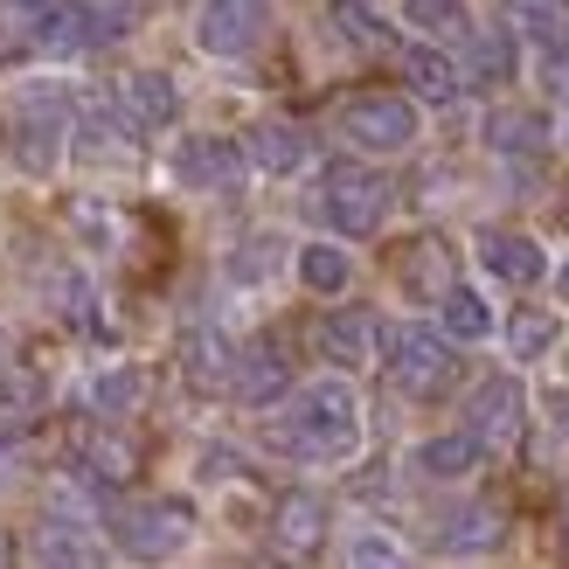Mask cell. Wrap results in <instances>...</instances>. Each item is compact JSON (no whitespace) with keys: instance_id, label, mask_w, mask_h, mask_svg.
Segmentation results:
<instances>
[{"instance_id":"obj_1","label":"cell","mask_w":569,"mask_h":569,"mask_svg":"<svg viewBox=\"0 0 569 569\" xmlns=\"http://www.w3.org/2000/svg\"><path fill=\"white\" fill-rule=\"evenodd\" d=\"M361 445V396L348 382H306L271 423V451L299 466H340Z\"/></svg>"},{"instance_id":"obj_22","label":"cell","mask_w":569,"mask_h":569,"mask_svg":"<svg viewBox=\"0 0 569 569\" xmlns=\"http://www.w3.org/2000/svg\"><path fill=\"white\" fill-rule=\"evenodd\" d=\"M181 368H188V382H194V389H230L237 348H230V340H222L216 327H188V340H181Z\"/></svg>"},{"instance_id":"obj_14","label":"cell","mask_w":569,"mask_h":569,"mask_svg":"<svg viewBox=\"0 0 569 569\" xmlns=\"http://www.w3.org/2000/svg\"><path fill=\"white\" fill-rule=\"evenodd\" d=\"M284 389H292V361H284V348L258 340V348H243V355H237V368H230V396H237V403L271 410Z\"/></svg>"},{"instance_id":"obj_21","label":"cell","mask_w":569,"mask_h":569,"mask_svg":"<svg viewBox=\"0 0 569 569\" xmlns=\"http://www.w3.org/2000/svg\"><path fill=\"white\" fill-rule=\"evenodd\" d=\"M487 147L507 153V160L542 153L549 147V119H542V111H528V104H500V111H487Z\"/></svg>"},{"instance_id":"obj_29","label":"cell","mask_w":569,"mask_h":569,"mask_svg":"<svg viewBox=\"0 0 569 569\" xmlns=\"http://www.w3.org/2000/svg\"><path fill=\"white\" fill-rule=\"evenodd\" d=\"M56 147H63V119H21L14 126V160L28 167V174H49Z\"/></svg>"},{"instance_id":"obj_31","label":"cell","mask_w":569,"mask_h":569,"mask_svg":"<svg viewBox=\"0 0 569 569\" xmlns=\"http://www.w3.org/2000/svg\"><path fill=\"white\" fill-rule=\"evenodd\" d=\"M556 340H562V320H556V312H515V327H507V348H515V361H542Z\"/></svg>"},{"instance_id":"obj_32","label":"cell","mask_w":569,"mask_h":569,"mask_svg":"<svg viewBox=\"0 0 569 569\" xmlns=\"http://www.w3.org/2000/svg\"><path fill=\"white\" fill-rule=\"evenodd\" d=\"M417 36H466V0H403Z\"/></svg>"},{"instance_id":"obj_39","label":"cell","mask_w":569,"mask_h":569,"mask_svg":"<svg viewBox=\"0 0 569 569\" xmlns=\"http://www.w3.org/2000/svg\"><path fill=\"white\" fill-rule=\"evenodd\" d=\"M556 139L569 147V98H562V111H556Z\"/></svg>"},{"instance_id":"obj_11","label":"cell","mask_w":569,"mask_h":569,"mask_svg":"<svg viewBox=\"0 0 569 569\" xmlns=\"http://www.w3.org/2000/svg\"><path fill=\"white\" fill-rule=\"evenodd\" d=\"M507 542V515L493 500H459L438 515V549L445 556H493Z\"/></svg>"},{"instance_id":"obj_34","label":"cell","mask_w":569,"mask_h":569,"mask_svg":"<svg viewBox=\"0 0 569 569\" xmlns=\"http://www.w3.org/2000/svg\"><path fill=\"white\" fill-rule=\"evenodd\" d=\"M49 299H56V312H63L70 327H83V312H91V278H83L77 264H70V271H56V284H49Z\"/></svg>"},{"instance_id":"obj_44","label":"cell","mask_w":569,"mask_h":569,"mask_svg":"<svg viewBox=\"0 0 569 569\" xmlns=\"http://www.w3.org/2000/svg\"><path fill=\"white\" fill-rule=\"evenodd\" d=\"M562 528H569V515H562Z\"/></svg>"},{"instance_id":"obj_9","label":"cell","mask_w":569,"mask_h":569,"mask_svg":"<svg viewBox=\"0 0 569 569\" xmlns=\"http://www.w3.org/2000/svg\"><path fill=\"white\" fill-rule=\"evenodd\" d=\"M271 549L278 556H320L327 549V500L320 493H306V487H292V493H278V507H271Z\"/></svg>"},{"instance_id":"obj_2","label":"cell","mask_w":569,"mask_h":569,"mask_svg":"<svg viewBox=\"0 0 569 569\" xmlns=\"http://www.w3.org/2000/svg\"><path fill=\"white\" fill-rule=\"evenodd\" d=\"M111 542H119L132 562H174L194 542V500L181 493H147V500H119L104 515Z\"/></svg>"},{"instance_id":"obj_40","label":"cell","mask_w":569,"mask_h":569,"mask_svg":"<svg viewBox=\"0 0 569 569\" xmlns=\"http://www.w3.org/2000/svg\"><path fill=\"white\" fill-rule=\"evenodd\" d=\"M8 8H28V14H42V8H49V0H8Z\"/></svg>"},{"instance_id":"obj_28","label":"cell","mask_w":569,"mask_h":569,"mask_svg":"<svg viewBox=\"0 0 569 569\" xmlns=\"http://www.w3.org/2000/svg\"><path fill=\"white\" fill-rule=\"evenodd\" d=\"M348 569H417V562L389 528H355L348 535Z\"/></svg>"},{"instance_id":"obj_27","label":"cell","mask_w":569,"mask_h":569,"mask_svg":"<svg viewBox=\"0 0 569 569\" xmlns=\"http://www.w3.org/2000/svg\"><path fill=\"white\" fill-rule=\"evenodd\" d=\"M36 562L42 569H104V549H98V535L91 528H42L36 535Z\"/></svg>"},{"instance_id":"obj_20","label":"cell","mask_w":569,"mask_h":569,"mask_svg":"<svg viewBox=\"0 0 569 569\" xmlns=\"http://www.w3.org/2000/svg\"><path fill=\"white\" fill-rule=\"evenodd\" d=\"M77 472H91L104 493H119L126 479H139V445L119 438V431H91L77 445Z\"/></svg>"},{"instance_id":"obj_26","label":"cell","mask_w":569,"mask_h":569,"mask_svg":"<svg viewBox=\"0 0 569 569\" xmlns=\"http://www.w3.org/2000/svg\"><path fill=\"white\" fill-rule=\"evenodd\" d=\"M438 333L445 340H493V306H487V292L451 284V292L438 299Z\"/></svg>"},{"instance_id":"obj_36","label":"cell","mask_w":569,"mask_h":569,"mask_svg":"<svg viewBox=\"0 0 569 569\" xmlns=\"http://www.w3.org/2000/svg\"><path fill=\"white\" fill-rule=\"evenodd\" d=\"M70 222H77V230L91 237V243H111V237H119V222H111L104 202H70Z\"/></svg>"},{"instance_id":"obj_16","label":"cell","mask_w":569,"mask_h":569,"mask_svg":"<svg viewBox=\"0 0 569 569\" xmlns=\"http://www.w3.org/2000/svg\"><path fill=\"white\" fill-rule=\"evenodd\" d=\"M42 507H49V521H56V528H91V521L111 515V493L98 487L91 472H77V466H70V472H56V479H49Z\"/></svg>"},{"instance_id":"obj_24","label":"cell","mask_w":569,"mask_h":569,"mask_svg":"<svg viewBox=\"0 0 569 569\" xmlns=\"http://www.w3.org/2000/svg\"><path fill=\"white\" fill-rule=\"evenodd\" d=\"M320 21L340 36V49H355V56H376V49H389V21L368 8V0H327L320 8Z\"/></svg>"},{"instance_id":"obj_13","label":"cell","mask_w":569,"mask_h":569,"mask_svg":"<svg viewBox=\"0 0 569 569\" xmlns=\"http://www.w3.org/2000/svg\"><path fill=\"white\" fill-rule=\"evenodd\" d=\"M320 348H327L333 368H368L382 355V320L368 306H340V312L320 320Z\"/></svg>"},{"instance_id":"obj_35","label":"cell","mask_w":569,"mask_h":569,"mask_svg":"<svg viewBox=\"0 0 569 569\" xmlns=\"http://www.w3.org/2000/svg\"><path fill=\"white\" fill-rule=\"evenodd\" d=\"M126 139H132V132L91 119V126H77V153H83V160H126Z\"/></svg>"},{"instance_id":"obj_6","label":"cell","mask_w":569,"mask_h":569,"mask_svg":"<svg viewBox=\"0 0 569 569\" xmlns=\"http://www.w3.org/2000/svg\"><path fill=\"white\" fill-rule=\"evenodd\" d=\"M264 36H271V0H202V14H194V42L222 63H243Z\"/></svg>"},{"instance_id":"obj_3","label":"cell","mask_w":569,"mask_h":569,"mask_svg":"<svg viewBox=\"0 0 569 569\" xmlns=\"http://www.w3.org/2000/svg\"><path fill=\"white\" fill-rule=\"evenodd\" d=\"M396 209V188L361 160H340L320 174V216L333 222V237H376Z\"/></svg>"},{"instance_id":"obj_12","label":"cell","mask_w":569,"mask_h":569,"mask_svg":"<svg viewBox=\"0 0 569 569\" xmlns=\"http://www.w3.org/2000/svg\"><path fill=\"white\" fill-rule=\"evenodd\" d=\"M479 264L500 284H542L549 278V250L528 230H479Z\"/></svg>"},{"instance_id":"obj_33","label":"cell","mask_w":569,"mask_h":569,"mask_svg":"<svg viewBox=\"0 0 569 569\" xmlns=\"http://www.w3.org/2000/svg\"><path fill=\"white\" fill-rule=\"evenodd\" d=\"M278 258H284L278 237H243L237 258H230V278H237V284H264V278L278 271Z\"/></svg>"},{"instance_id":"obj_17","label":"cell","mask_w":569,"mask_h":569,"mask_svg":"<svg viewBox=\"0 0 569 569\" xmlns=\"http://www.w3.org/2000/svg\"><path fill=\"white\" fill-rule=\"evenodd\" d=\"M147 396H153V376L139 361H111V368H98V376H91V410L111 417V423L139 417V410H147Z\"/></svg>"},{"instance_id":"obj_15","label":"cell","mask_w":569,"mask_h":569,"mask_svg":"<svg viewBox=\"0 0 569 569\" xmlns=\"http://www.w3.org/2000/svg\"><path fill=\"white\" fill-rule=\"evenodd\" d=\"M243 160H250V167H264V174H299V167L312 160V132L292 126V119H264V126H250Z\"/></svg>"},{"instance_id":"obj_43","label":"cell","mask_w":569,"mask_h":569,"mask_svg":"<svg viewBox=\"0 0 569 569\" xmlns=\"http://www.w3.org/2000/svg\"><path fill=\"white\" fill-rule=\"evenodd\" d=\"M258 569H284V562H258Z\"/></svg>"},{"instance_id":"obj_19","label":"cell","mask_w":569,"mask_h":569,"mask_svg":"<svg viewBox=\"0 0 569 569\" xmlns=\"http://www.w3.org/2000/svg\"><path fill=\"white\" fill-rule=\"evenodd\" d=\"M403 77H410V91H417L423 104H451V98L466 91V70L451 63L438 42H410V49H403Z\"/></svg>"},{"instance_id":"obj_4","label":"cell","mask_w":569,"mask_h":569,"mask_svg":"<svg viewBox=\"0 0 569 569\" xmlns=\"http://www.w3.org/2000/svg\"><path fill=\"white\" fill-rule=\"evenodd\" d=\"M382 368L403 396L431 403V396H445L459 382V348H451L438 327H396V333H382Z\"/></svg>"},{"instance_id":"obj_7","label":"cell","mask_w":569,"mask_h":569,"mask_svg":"<svg viewBox=\"0 0 569 569\" xmlns=\"http://www.w3.org/2000/svg\"><path fill=\"white\" fill-rule=\"evenodd\" d=\"M521 423H528V396H521L515 376H487V382L466 396V438H479V445H515Z\"/></svg>"},{"instance_id":"obj_8","label":"cell","mask_w":569,"mask_h":569,"mask_svg":"<svg viewBox=\"0 0 569 569\" xmlns=\"http://www.w3.org/2000/svg\"><path fill=\"white\" fill-rule=\"evenodd\" d=\"M174 174H181V188L230 194V188L250 174V160H243V147H237V139H216V132H202V139H181V147H174Z\"/></svg>"},{"instance_id":"obj_42","label":"cell","mask_w":569,"mask_h":569,"mask_svg":"<svg viewBox=\"0 0 569 569\" xmlns=\"http://www.w3.org/2000/svg\"><path fill=\"white\" fill-rule=\"evenodd\" d=\"M0 389H8V361H0Z\"/></svg>"},{"instance_id":"obj_30","label":"cell","mask_w":569,"mask_h":569,"mask_svg":"<svg viewBox=\"0 0 569 569\" xmlns=\"http://www.w3.org/2000/svg\"><path fill=\"white\" fill-rule=\"evenodd\" d=\"M515 70H521V56H515V36H507V28L472 36V83H507Z\"/></svg>"},{"instance_id":"obj_25","label":"cell","mask_w":569,"mask_h":569,"mask_svg":"<svg viewBox=\"0 0 569 569\" xmlns=\"http://www.w3.org/2000/svg\"><path fill=\"white\" fill-rule=\"evenodd\" d=\"M479 459H487V445L466 438V431H445V438H423L417 445V472L423 479H472Z\"/></svg>"},{"instance_id":"obj_10","label":"cell","mask_w":569,"mask_h":569,"mask_svg":"<svg viewBox=\"0 0 569 569\" xmlns=\"http://www.w3.org/2000/svg\"><path fill=\"white\" fill-rule=\"evenodd\" d=\"M119 119H126L132 139H139V132H167V126L181 119L174 77H167V70H132V77L119 83Z\"/></svg>"},{"instance_id":"obj_38","label":"cell","mask_w":569,"mask_h":569,"mask_svg":"<svg viewBox=\"0 0 569 569\" xmlns=\"http://www.w3.org/2000/svg\"><path fill=\"white\" fill-rule=\"evenodd\" d=\"M0 569H21V556H14V535H0Z\"/></svg>"},{"instance_id":"obj_5","label":"cell","mask_w":569,"mask_h":569,"mask_svg":"<svg viewBox=\"0 0 569 569\" xmlns=\"http://www.w3.org/2000/svg\"><path fill=\"white\" fill-rule=\"evenodd\" d=\"M340 132L361 153H403V147H417V104L403 91H361L340 111Z\"/></svg>"},{"instance_id":"obj_18","label":"cell","mask_w":569,"mask_h":569,"mask_svg":"<svg viewBox=\"0 0 569 569\" xmlns=\"http://www.w3.org/2000/svg\"><path fill=\"white\" fill-rule=\"evenodd\" d=\"M396 278H403L417 299H445L451 284H459V278H451V250H445V237H410L403 250H396Z\"/></svg>"},{"instance_id":"obj_37","label":"cell","mask_w":569,"mask_h":569,"mask_svg":"<svg viewBox=\"0 0 569 569\" xmlns=\"http://www.w3.org/2000/svg\"><path fill=\"white\" fill-rule=\"evenodd\" d=\"M21 479V438H0V493Z\"/></svg>"},{"instance_id":"obj_23","label":"cell","mask_w":569,"mask_h":569,"mask_svg":"<svg viewBox=\"0 0 569 569\" xmlns=\"http://www.w3.org/2000/svg\"><path fill=\"white\" fill-rule=\"evenodd\" d=\"M292 271H299V284H306V292L333 299V292H348V278H355V258H348L340 243L312 237V243H299V250H292Z\"/></svg>"},{"instance_id":"obj_41","label":"cell","mask_w":569,"mask_h":569,"mask_svg":"<svg viewBox=\"0 0 569 569\" xmlns=\"http://www.w3.org/2000/svg\"><path fill=\"white\" fill-rule=\"evenodd\" d=\"M556 292H562V299H569V264H562V271H556Z\"/></svg>"}]
</instances>
